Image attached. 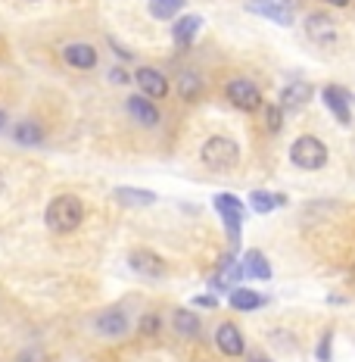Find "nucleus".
<instances>
[{
  "label": "nucleus",
  "mask_w": 355,
  "mask_h": 362,
  "mask_svg": "<svg viewBox=\"0 0 355 362\" xmlns=\"http://www.w3.org/2000/svg\"><path fill=\"white\" fill-rule=\"evenodd\" d=\"M44 222L54 235H69V231H78L81 222H85V203H81L75 194H59V197L50 200L47 213H44Z\"/></svg>",
  "instance_id": "f257e3e1"
},
{
  "label": "nucleus",
  "mask_w": 355,
  "mask_h": 362,
  "mask_svg": "<svg viewBox=\"0 0 355 362\" xmlns=\"http://www.w3.org/2000/svg\"><path fill=\"white\" fill-rule=\"evenodd\" d=\"M200 160L212 172H231L234 165L240 163V147H237V141L228 138V134H212V138L203 141Z\"/></svg>",
  "instance_id": "f03ea898"
},
{
  "label": "nucleus",
  "mask_w": 355,
  "mask_h": 362,
  "mask_svg": "<svg viewBox=\"0 0 355 362\" xmlns=\"http://www.w3.org/2000/svg\"><path fill=\"white\" fill-rule=\"evenodd\" d=\"M290 163L302 172H318L327 165V147H324V141H318L315 134H302L290 147Z\"/></svg>",
  "instance_id": "7ed1b4c3"
},
{
  "label": "nucleus",
  "mask_w": 355,
  "mask_h": 362,
  "mask_svg": "<svg viewBox=\"0 0 355 362\" xmlns=\"http://www.w3.org/2000/svg\"><path fill=\"white\" fill-rule=\"evenodd\" d=\"M218 218L224 222V231H228V240H231V250L240 247V231H243V203H240L234 194H215L212 200Z\"/></svg>",
  "instance_id": "20e7f679"
},
{
  "label": "nucleus",
  "mask_w": 355,
  "mask_h": 362,
  "mask_svg": "<svg viewBox=\"0 0 355 362\" xmlns=\"http://www.w3.org/2000/svg\"><path fill=\"white\" fill-rule=\"evenodd\" d=\"M224 94H228L231 107H237L243 112H255V110L265 107V103H262V90L255 88V81H249V78H231L228 88H224Z\"/></svg>",
  "instance_id": "39448f33"
},
{
  "label": "nucleus",
  "mask_w": 355,
  "mask_h": 362,
  "mask_svg": "<svg viewBox=\"0 0 355 362\" xmlns=\"http://www.w3.org/2000/svg\"><path fill=\"white\" fill-rule=\"evenodd\" d=\"M246 10L277 25H293V0H249Z\"/></svg>",
  "instance_id": "423d86ee"
},
{
  "label": "nucleus",
  "mask_w": 355,
  "mask_h": 362,
  "mask_svg": "<svg viewBox=\"0 0 355 362\" xmlns=\"http://www.w3.org/2000/svg\"><path fill=\"white\" fill-rule=\"evenodd\" d=\"M321 100H324V107L334 112V119L339 125L352 122V94L349 90H343L339 85H327L321 90Z\"/></svg>",
  "instance_id": "0eeeda50"
},
{
  "label": "nucleus",
  "mask_w": 355,
  "mask_h": 362,
  "mask_svg": "<svg viewBox=\"0 0 355 362\" xmlns=\"http://www.w3.org/2000/svg\"><path fill=\"white\" fill-rule=\"evenodd\" d=\"M134 81L140 85V94H147L150 100H162V97L169 94V78H165L160 69H153V66H140Z\"/></svg>",
  "instance_id": "6e6552de"
},
{
  "label": "nucleus",
  "mask_w": 355,
  "mask_h": 362,
  "mask_svg": "<svg viewBox=\"0 0 355 362\" xmlns=\"http://www.w3.org/2000/svg\"><path fill=\"white\" fill-rule=\"evenodd\" d=\"M203 28V19L196 16V13H187V16H178L175 22H172V41H175L178 50H187L193 47L196 35H200Z\"/></svg>",
  "instance_id": "1a4fd4ad"
},
{
  "label": "nucleus",
  "mask_w": 355,
  "mask_h": 362,
  "mask_svg": "<svg viewBox=\"0 0 355 362\" xmlns=\"http://www.w3.org/2000/svg\"><path fill=\"white\" fill-rule=\"evenodd\" d=\"M128 266H131L138 275L143 278H162L165 272V259L160 253H153V250H134L131 256H128Z\"/></svg>",
  "instance_id": "9d476101"
},
{
  "label": "nucleus",
  "mask_w": 355,
  "mask_h": 362,
  "mask_svg": "<svg viewBox=\"0 0 355 362\" xmlns=\"http://www.w3.org/2000/svg\"><path fill=\"white\" fill-rule=\"evenodd\" d=\"M215 344L224 356H243V350H246L243 331L234 325V322H222V325L215 328Z\"/></svg>",
  "instance_id": "9b49d317"
},
{
  "label": "nucleus",
  "mask_w": 355,
  "mask_h": 362,
  "mask_svg": "<svg viewBox=\"0 0 355 362\" xmlns=\"http://www.w3.org/2000/svg\"><path fill=\"white\" fill-rule=\"evenodd\" d=\"M94 328H97V334H103V337H122L128 331V315L119 306L103 309V313L94 319Z\"/></svg>",
  "instance_id": "f8f14e48"
},
{
  "label": "nucleus",
  "mask_w": 355,
  "mask_h": 362,
  "mask_svg": "<svg viewBox=\"0 0 355 362\" xmlns=\"http://www.w3.org/2000/svg\"><path fill=\"white\" fill-rule=\"evenodd\" d=\"M306 35L312 37L315 44H334L337 41V25L330 16H324V13H312V16L306 19Z\"/></svg>",
  "instance_id": "ddd939ff"
},
{
  "label": "nucleus",
  "mask_w": 355,
  "mask_h": 362,
  "mask_svg": "<svg viewBox=\"0 0 355 362\" xmlns=\"http://www.w3.org/2000/svg\"><path fill=\"white\" fill-rule=\"evenodd\" d=\"M128 112H131L134 119H138L140 125H147V128H156L160 125V110L153 107V100H150L147 94H134V97H128Z\"/></svg>",
  "instance_id": "4468645a"
},
{
  "label": "nucleus",
  "mask_w": 355,
  "mask_h": 362,
  "mask_svg": "<svg viewBox=\"0 0 355 362\" xmlns=\"http://www.w3.org/2000/svg\"><path fill=\"white\" fill-rule=\"evenodd\" d=\"M63 59L72 66V69H94L97 66V50L90 47V44H66Z\"/></svg>",
  "instance_id": "2eb2a0df"
},
{
  "label": "nucleus",
  "mask_w": 355,
  "mask_h": 362,
  "mask_svg": "<svg viewBox=\"0 0 355 362\" xmlns=\"http://www.w3.org/2000/svg\"><path fill=\"white\" fill-rule=\"evenodd\" d=\"M228 303H231V309H237V313H255V309L265 306V297L253 288H234L228 293Z\"/></svg>",
  "instance_id": "dca6fc26"
},
{
  "label": "nucleus",
  "mask_w": 355,
  "mask_h": 362,
  "mask_svg": "<svg viewBox=\"0 0 355 362\" xmlns=\"http://www.w3.org/2000/svg\"><path fill=\"white\" fill-rule=\"evenodd\" d=\"M312 94H315V88L308 85V81H293V85H287L281 90V107L284 110H299L312 100Z\"/></svg>",
  "instance_id": "f3484780"
},
{
  "label": "nucleus",
  "mask_w": 355,
  "mask_h": 362,
  "mask_svg": "<svg viewBox=\"0 0 355 362\" xmlns=\"http://www.w3.org/2000/svg\"><path fill=\"white\" fill-rule=\"evenodd\" d=\"M116 200H119V206L140 209V206H153L160 197L153 191H143V187H116Z\"/></svg>",
  "instance_id": "a211bd4d"
},
{
  "label": "nucleus",
  "mask_w": 355,
  "mask_h": 362,
  "mask_svg": "<svg viewBox=\"0 0 355 362\" xmlns=\"http://www.w3.org/2000/svg\"><path fill=\"white\" fill-rule=\"evenodd\" d=\"M240 262H243V269L249 272V278H259V281H268L271 278V262L265 259L262 250H246Z\"/></svg>",
  "instance_id": "6ab92c4d"
},
{
  "label": "nucleus",
  "mask_w": 355,
  "mask_h": 362,
  "mask_svg": "<svg viewBox=\"0 0 355 362\" xmlns=\"http://www.w3.org/2000/svg\"><path fill=\"white\" fill-rule=\"evenodd\" d=\"M150 6V16L160 19V22H169V19H178L181 10L187 6V0H147Z\"/></svg>",
  "instance_id": "aec40b11"
},
{
  "label": "nucleus",
  "mask_w": 355,
  "mask_h": 362,
  "mask_svg": "<svg viewBox=\"0 0 355 362\" xmlns=\"http://www.w3.org/2000/svg\"><path fill=\"white\" fill-rule=\"evenodd\" d=\"M172 325H175V331L181 337H196L200 334V319H196L193 315V309H175V313H172Z\"/></svg>",
  "instance_id": "412c9836"
},
{
  "label": "nucleus",
  "mask_w": 355,
  "mask_h": 362,
  "mask_svg": "<svg viewBox=\"0 0 355 362\" xmlns=\"http://www.w3.org/2000/svg\"><path fill=\"white\" fill-rule=\"evenodd\" d=\"M284 203H287L284 194H268V191H253L249 194V206H253V213H259V216H268L271 209L284 206Z\"/></svg>",
  "instance_id": "4be33fe9"
},
{
  "label": "nucleus",
  "mask_w": 355,
  "mask_h": 362,
  "mask_svg": "<svg viewBox=\"0 0 355 362\" xmlns=\"http://www.w3.org/2000/svg\"><path fill=\"white\" fill-rule=\"evenodd\" d=\"M13 141L22 147H37L44 141V128L37 122H19L16 132H13Z\"/></svg>",
  "instance_id": "5701e85b"
},
{
  "label": "nucleus",
  "mask_w": 355,
  "mask_h": 362,
  "mask_svg": "<svg viewBox=\"0 0 355 362\" xmlns=\"http://www.w3.org/2000/svg\"><path fill=\"white\" fill-rule=\"evenodd\" d=\"M178 90H181V97L191 103V100H196V97L203 94V78L196 72H184L181 75V81H178Z\"/></svg>",
  "instance_id": "b1692460"
},
{
  "label": "nucleus",
  "mask_w": 355,
  "mask_h": 362,
  "mask_svg": "<svg viewBox=\"0 0 355 362\" xmlns=\"http://www.w3.org/2000/svg\"><path fill=\"white\" fill-rule=\"evenodd\" d=\"M262 110H265V128L271 134H277L284 128V107L281 103H265Z\"/></svg>",
  "instance_id": "393cba45"
},
{
  "label": "nucleus",
  "mask_w": 355,
  "mask_h": 362,
  "mask_svg": "<svg viewBox=\"0 0 355 362\" xmlns=\"http://www.w3.org/2000/svg\"><path fill=\"white\" fill-rule=\"evenodd\" d=\"M330 353H334V331H324L321 341H318V350H315V356H318V362H330Z\"/></svg>",
  "instance_id": "a878e982"
},
{
  "label": "nucleus",
  "mask_w": 355,
  "mask_h": 362,
  "mask_svg": "<svg viewBox=\"0 0 355 362\" xmlns=\"http://www.w3.org/2000/svg\"><path fill=\"white\" fill-rule=\"evenodd\" d=\"M160 331V315H143L140 319V334H156Z\"/></svg>",
  "instance_id": "bb28decb"
},
{
  "label": "nucleus",
  "mask_w": 355,
  "mask_h": 362,
  "mask_svg": "<svg viewBox=\"0 0 355 362\" xmlns=\"http://www.w3.org/2000/svg\"><path fill=\"white\" fill-rule=\"evenodd\" d=\"M109 81H112V85H128V81H131V75H128L122 66H112V69H109Z\"/></svg>",
  "instance_id": "cd10ccee"
},
{
  "label": "nucleus",
  "mask_w": 355,
  "mask_h": 362,
  "mask_svg": "<svg viewBox=\"0 0 355 362\" xmlns=\"http://www.w3.org/2000/svg\"><path fill=\"white\" fill-rule=\"evenodd\" d=\"M107 44H109V50H112V54H116L119 59H125V63H128V59H134V57H131V50H125L122 44L116 41V37H107Z\"/></svg>",
  "instance_id": "c85d7f7f"
},
{
  "label": "nucleus",
  "mask_w": 355,
  "mask_h": 362,
  "mask_svg": "<svg viewBox=\"0 0 355 362\" xmlns=\"http://www.w3.org/2000/svg\"><path fill=\"white\" fill-rule=\"evenodd\" d=\"M193 306L215 309V306H218V297H215V293H200V297H193Z\"/></svg>",
  "instance_id": "c756f323"
},
{
  "label": "nucleus",
  "mask_w": 355,
  "mask_h": 362,
  "mask_svg": "<svg viewBox=\"0 0 355 362\" xmlns=\"http://www.w3.org/2000/svg\"><path fill=\"white\" fill-rule=\"evenodd\" d=\"M324 4H330V6H349V0H324Z\"/></svg>",
  "instance_id": "7c9ffc66"
},
{
  "label": "nucleus",
  "mask_w": 355,
  "mask_h": 362,
  "mask_svg": "<svg viewBox=\"0 0 355 362\" xmlns=\"http://www.w3.org/2000/svg\"><path fill=\"white\" fill-rule=\"evenodd\" d=\"M249 362H271L268 356H249Z\"/></svg>",
  "instance_id": "2f4dec72"
},
{
  "label": "nucleus",
  "mask_w": 355,
  "mask_h": 362,
  "mask_svg": "<svg viewBox=\"0 0 355 362\" xmlns=\"http://www.w3.org/2000/svg\"><path fill=\"white\" fill-rule=\"evenodd\" d=\"M4 125H6V112L0 110V132H4Z\"/></svg>",
  "instance_id": "473e14b6"
},
{
  "label": "nucleus",
  "mask_w": 355,
  "mask_h": 362,
  "mask_svg": "<svg viewBox=\"0 0 355 362\" xmlns=\"http://www.w3.org/2000/svg\"><path fill=\"white\" fill-rule=\"evenodd\" d=\"M0 191H4V172H0Z\"/></svg>",
  "instance_id": "72a5a7b5"
},
{
  "label": "nucleus",
  "mask_w": 355,
  "mask_h": 362,
  "mask_svg": "<svg viewBox=\"0 0 355 362\" xmlns=\"http://www.w3.org/2000/svg\"><path fill=\"white\" fill-rule=\"evenodd\" d=\"M32 4H35V0H32Z\"/></svg>",
  "instance_id": "f704fd0d"
}]
</instances>
